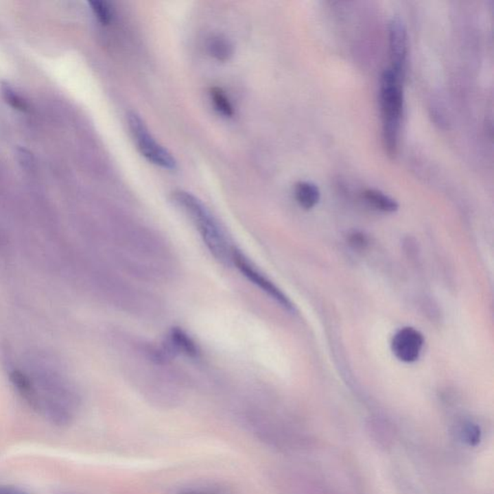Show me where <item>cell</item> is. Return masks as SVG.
<instances>
[{"label":"cell","instance_id":"277c9868","mask_svg":"<svg viewBox=\"0 0 494 494\" xmlns=\"http://www.w3.org/2000/svg\"><path fill=\"white\" fill-rule=\"evenodd\" d=\"M232 263L236 266L237 270L246 277L251 283L257 286L258 288L262 290L263 293L268 294L272 299H274L278 304L282 307L293 312L294 306L293 303L290 301L288 296L281 291L277 285L272 283L268 277H266L262 272H259L257 268L254 267L253 263L246 257L244 253L239 249L235 248L233 251Z\"/></svg>","mask_w":494,"mask_h":494},{"label":"cell","instance_id":"7c38bea8","mask_svg":"<svg viewBox=\"0 0 494 494\" xmlns=\"http://www.w3.org/2000/svg\"><path fill=\"white\" fill-rule=\"evenodd\" d=\"M210 96L211 103H213L215 110L218 113L222 114L225 117H232L234 115V108H233L231 102H230L227 95L223 92L222 88H211Z\"/></svg>","mask_w":494,"mask_h":494},{"label":"cell","instance_id":"52a82bcc","mask_svg":"<svg viewBox=\"0 0 494 494\" xmlns=\"http://www.w3.org/2000/svg\"><path fill=\"white\" fill-rule=\"evenodd\" d=\"M163 353L166 356L183 355L191 358H198L200 350L194 340L185 330L173 327L166 337Z\"/></svg>","mask_w":494,"mask_h":494},{"label":"cell","instance_id":"8992f818","mask_svg":"<svg viewBox=\"0 0 494 494\" xmlns=\"http://www.w3.org/2000/svg\"><path fill=\"white\" fill-rule=\"evenodd\" d=\"M424 337L413 327H403L396 332L392 339L391 348L394 355L405 363L416 361L421 355Z\"/></svg>","mask_w":494,"mask_h":494},{"label":"cell","instance_id":"e0dca14e","mask_svg":"<svg viewBox=\"0 0 494 494\" xmlns=\"http://www.w3.org/2000/svg\"><path fill=\"white\" fill-rule=\"evenodd\" d=\"M351 244L353 246L357 247V248H363V247L367 246L368 241L367 237L360 233H355V234L351 236Z\"/></svg>","mask_w":494,"mask_h":494},{"label":"cell","instance_id":"ba28073f","mask_svg":"<svg viewBox=\"0 0 494 494\" xmlns=\"http://www.w3.org/2000/svg\"><path fill=\"white\" fill-rule=\"evenodd\" d=\"M294 196L299 206L311 210L319 203L320 193L317 185L309 182H299L294 187Z\"/></svg>","mask_w":494,"mask_h":494},{"label":"cell","instance_id":"7a4b0ae2","mask_svg":"<svg viewBox=\"0 0 494 494\" xmlns=\"http://www.w3.org/2000/svg\"><path fill=\"white\" fill-rule=\"evenodd\" d=\"M381 106L382 139L387 154L394 158L398 154L399 135L403 108V80L387 69L381 75Z\"/></svg>","mask_w":494,"mask_h":494},{"label":"cell","instance_id":"8fae6325","mask_svg":"<svg viewBox=\"0 0 494 494\" xmlns=\"http://www.w3.org/2000/svg\"><path fill=\"white\" fill-rule=\"evenodd\" d=\"M211 56L218 61L229 60L233 54V47L228 40L222 36L211 38L208 45Z\"/></svg>","mask_w":494,"mask_h":494},{"label":"cell","instance_id":"9a60e30c","mask_svg":"<svg viewBox=\"0 0 494 494\" xmlns=\"http://www.w3.org/2000/svg\"><path fill=\"white\" fill-rule=\"evenodd\" d=\"M1 91L7 103L10 104L11 106H13L14 108L23 111L28 108L25 99H21V97L14 91L13 88L9 86L8 84H2Z\"/></svg>","mask_w":494,"mask_h":494},{"label":"cell","instance_id":"3957f363","mask_svg":"<svg viewBox=\"0 0 494 494\" xmlns=\"http://www.w3.org/2000/svg\"><path fill=\"white\" fill-rule=\"evenodd\" d=\"M128 126L137 149L147 161L165 169H175L177 161L174 156L156 141L139 114L129 113Z\"/></svg>","mask_w":494,"mask_h":494},{"label":"cell","instance_id":"6da1fadb","mask_svg":"<svg viewBox=\"0 0 494 494\" xmlns=\"http://www.w3.org/2000/svg\"><path fill=\"white\" fill-rule=\"evenodd\" d=\"M173 199L196 225L204 244L215 260L223 265H231L234 247L230 246L220 223L203 202L184 191H175Z\"/></svg>","mask_w":494,"mask_h":494},{"label":"cell","instance_id":"4fadbf2b","mask_svg":"<svg viewBox=\"0 0 494 494\" xmlns=\"http://www.w3.org/2000/svg\"><path fill=\"white\" fill-rule=\"evenodd\" d=\"M89 4L99 23L103 25H108L113 20V11L106 2L96 0V1H90Z\"/></svg>","mask_w":494,"mask_h":494},{"label":"cell","instance_id":"9c48e42d","mask_svg":"<svg viewBox=\"0 0 494 494\" xmlns=\"http://www.w3.org/2000/svg\"><path fill=\"white\" fill-rule=\"evenodd\" d=\"M363 198L373 208L384 213H394L398 211L399 204L393 198L377 189H366L362 193Z\"/></svg>","mask_w":494,"mask_h":494},{"label":"cell","instance_id":"ac0fdd59","mask_svg":"<svg viewBox=\"0 0 494 494\" xmlns=\"http://www.w3.org/2000/svg\"><path fill=\"white\" fill-rule=\"evenodd\" d=\"M0 494H28L11 486H0Z\"/></svg>","mask_w":494,"mask_h":494},{"label":"cell","instance_id":"5b68a950","mask_svg":"<svg viewBox=\"0 0 494 494\" xmlns=\"http://www.w3.org/2000/svg\"><path fill=\"white\" fill-rule=\"evenodd\" d=\"M389 52L391 67L389 68L403 80L408 56V34L401 19L394 18L389 25Z\"/></svg>","mask_w":494,"mask_h":494},{"label":"cell","instance_id":"2e32d148","mask_svg":"<svg viewBox=\"0 0 494 494\" xmlns=\"http://www.w3.org/2000/svg\"><path fill=\"white\" fill-rule=\"evenodd\" d=\"M463 440L470 446L478 445L481 441V430L473 423H467L462 429Z\"/></svg>","mask_w":494,"mask_h":494},{"label":"cell","instance_id":"5bb4252c","mask_svg":"<svg viewBox=\"0 0 494 494\" xmlns=\"http://www.w3.org/2000/svg\"><path fill=\"white\" fill-rule=\"evenodd\" d=\"M177 494H229L224 489L218 486H207V484H197V486H185L180 489Z\"/></svg>","mask_w":494,"mask_h":494},{"label":"cell","instance_id":"30bf717a","mask_svg":"<svg viewBox=\"0 0 494 494\" xmlns=\"http://www.w3.org/2000/svg\"><path fill=\"white\" fill-rule=\"evenodd\" d=\"M12 384H14L16 390L25 399L33 408H37L39 405L36 391L33 388L32 384L28 377L20 370H14L10 376Z\"/></svg>","mask_w":494,"mask_h":494}]
</instances>
